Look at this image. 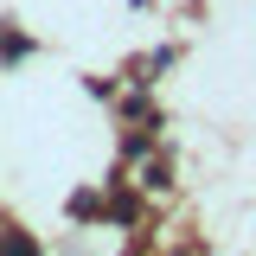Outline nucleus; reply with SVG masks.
I'll return each mask as SVG.
<instances>
[{
  "mask_svg": "<svg viewBox=\"0 0 256 256\" xmlns=\"http://www.w3.org/2000/svg\"><path fill=\"white\" fill-rule=\"evenodd\" d=\"M0 256H38V244H32L26 230H6L0 237Z\"/></svg>",
  "mask_w": 256,
  "mask_h": 256,
  "instance_id": "1",
  "label": "nucleus"
}]
</instances>
